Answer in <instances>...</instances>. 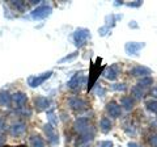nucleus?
I'll return each instance as SVG.
<instances>
[{"label":"nucleus","instance_id":"2","mask_svg":"<svg viewBox=\"0 0 157 147\" xmlns=\"http://www.w3.org/2000/svg\"><path fill=\"white\" fill-rule=\"evenodd\" d=\"M51 12H52L51 6H48V4H42V6L37 7L32 12V17L34 18V20H43V18L50 16Z\"/></svg>","mask_w":157,"mask_h":147},{"label":"nucleus","instance_id":"7","mask_svg":"<svg viewBox=\"0 0 157 147\" xmlns=\"http://www.w3.org/2000/svg\"><path fill=\"white\" fill-rule=\"evenodd\" d=\"M85 81H86V77L82 75V72H77L70 79L67 85H68V88H71V89H76V88H80Z\"/></svg>","mask_w":157,"mask_h":147},{"label":"nucleus","instance_id":"31","mask_svg":"<svg viewBox=\"0 0 157 147\" xmlns=\"http://www.w3.org/2000/svg\"><path fill=\"white\" fill-rule=\"evenodd\" d=\"M109 30H110V29H109V28H106V26L104 25L102 28H100V29H98V33H100L101 36H106V34H107V32H109Z\"/></svg>","mask_w":157,"mask_h":147},{"label":"nucleus","instance_id":"36","mask_svg":"<svg viewBox=\"0 0 157 147\" xmlns=\"http://www.w3.org/2000/svg\"><path fill=\"white\" fill-rule=\"evenodd\" d=\"M151 93H152V96L157 97V87H156V88H153V89H152V92H151Z\"/></svg>","mask_w":157,"mask_h":147},{"label":"nucleus","instance_id":"20","mask_svg":"<svg viewBox=\"0 0 157 147\" xmlns=\"http://www.w3.org/2000/svg\"><path fill=\"white\" fill-rule=\"evenodd\" d=\"M153 84V79L151 76H145V77H141V79L137 81V87L140 88H147V87H151Z\"/></svg>","mask_w":157,"mask_h":147},{"label":"nucleus","instance_id":"26","mask_svg":"<svg viewBox=\"0 0 157 147\" xmlns=\"http://www.w3.org/2000/svg\"><path fill=\"white\" fill-rule=\"evenodd\" d=\"M149 145L152 147H157V133H152L149 135Z\"/></svg>","mask_w":157,"mask_h":147},{"label":"nucleus","instance_id":"18","mask_svg":"<svg viewBox=\"0 0 157 147\" xmlns=\"http://www.w3.org/2000/svg\"><path fill=\"white\" fill-rule=\"evenodd\" d=\"M100 127H101L102 133L107 134L111 130V122H110V120L107 118V117H102L101 121H100Z\"/></svg>","mask_w":157,"mask_h":147},{"label":"nucleus","instance_id":"29","mask_svg":"<svg viewBox=\"0 0 157 147\" xmlns=\"http://www.w3.org/2000/svg\"><path fill=\"white\" fill-rule=\"evenodd\" d=\"M96 93L97 95H100L101 97H104V95L106 93V89L102 85H97V88H96Z\"/></svg>","mask_w":157,"mask_h":147},{"label":"nucleus","instance_id":"40","mask_svg":"<svg viewBox=\"0 0 157 147\" xmlns=\"http://www.w3.org/2000/svg\"><path fill=\"white\" fill-rule=\"evenodd\" d=\"M3 147H11V146H3ZM17 147H25V146H17Z\"/></svg>","mask_w":157,"mask_h":147},{"label":"nucleus","instance_id":"22","mask_svg":"<svg viewBox=\"0 0 157 147\" xmlns=\"http://www.w3.org/2000/svg\"><path fill=\"white\" fill-rule=\"evenodd\" d=\"M93 138H94V131H93V129H92V130L88 131V133L82 134L80 137V143H86V142H90Z\"/></svg>","mask_w":157,"mask_h":147},{"label":"nucleus","instance_id":"9","mask_svg":"<svg viewBox=\"0 0 157 147\" xmlns=\"http://www.w3.org/2000/svg\"><path fill=\"white\" fill-rule=\"evenodd\" d=\"M26 101H28V96L24 92H16V93L12 95V104L17 109H21V108L25 106Z\"/></svg>","mask_w":157,"mask_h":147},{"label":"nucleus","instance_id":"30","mask_svg":"<svg viewBox=\"0 0 157 147\" xmlns=\"http://www.w3.org/2000/svg\"><path fill=\"white\" fill-rule=\"evenodd\" d=\"M141 4H143V2H140V0H136L135 3H127V6L132 7V8H137V7H140Z\"/></svg>","mask_w":157,"mask_h":147},{"label":"nucleus","instance_id":"39","mask_svg":"<svg viewBox=\"0 0 157 147\" xmlns=\"http://www.w3.org/2000/svg\"><path fill=\"white\" fill-rule=\"evenodd\" d=\"M122 4H123V3H122V2H119V0H118V2L114 4V6H122Z\"/></svg>","mask_w":157,"mask_h":147},{"label":"nucleus","instance_id":"33","mask_svg":"<svg viewBox=\"0 0 157 147\" xmlns=\"http://www.w3.org/2000/svg\"><path fill=\"white\" fill-rule=\"evenodd\" d=\"M6 129V122H4L3 118H0V134L3 133V130Z\"/></svg>","mask_w":157,"mask_h":147},{"label":"nucleus","instance_id":"6","mask_svg":"<svg viewBox=\"0 0 157 147\" xmlns=\"http://www.w3.org/2000/svg\"><path fill=\"white\" fill-rule=\"evenodd\" d=\"M43 131H45V134L47 135V139L51 145H56L59 142V137L55 131V127H54V125H51L50 122L43 125Z\"/></svg>","mask_w":157,"mask_h":147},{"label":"nucleus","instance_id":"3","mask_svg":"<svg viewBox=\"0 0 157 147\" xmlns=\"http://www.w3.org/2000/svg\"><path fill=\"white\" fill-rule=\"evenodd\" d=\"M51 75H52V71H47V72H45V74H41V75L29 76V77H28V84L30 85L32 88L39 87L41 84H43V83H45Z\"/></svg>","mask_w":157,"mask_h":147},{"label":"nucleus","instance_id":"5","mask_svg":"<svg viewBox=\"0 0 157 147\" xmlns=\"http://www.w3.org/2000/svg\"><path fill=\"white\" fill-rule=\"evenodd\" d=\"M100 63H101V58L97 59V63L92 66L90 72H89V81H88V89H92L93 85L96 84V80L98 75H100Z\"/></svg>","mask_w":157,"mask_h":147},{"label":"nucleus","instance_id":"11","mask_svg":"<svg viewBox=\"0 0 157 147\" xmlns=\"http://www.w3.org/2000/svg\"><path fill=\"white\" fill-rule=\"evenodd\" d=\"M51 105V101L47 99L45 96H37L34 99V106H36L37 112H43V110H47Z\"/></svg>","mask_w":157,"mask_h":147},{"label":"nucleus","instance_id":"1","mask_svg":"<svg viewBox=\"0 0 157 147\" xmlns=\"http://www.w3.org/2000/svg\"><path fill=\"white\" fill-rule=\"evenodd\" d=\"M90 38V30L89 29H85V28H78L73 33V42L77 47L82 46L84 43Z\"/></svg>","mask_w":157,"mask_h":147},{"label":"nucleus","instance_id":"17","mask_svg":"<svg viewBox=\"0 0 157 147\" xmlns=\"http://www.w3.org/2000/svg\"><path fill=\"white\" fill-rule=\"evenodd\" d=\"M121 106L124 108L126 110H132V108H134V99L130 96H123L121 99Z\"/></svg>","mask_w":157,"mask_h":147},{"label":"nucleus","instance_id":"24","mask_svg":"<svg viewBox=\"0 0 157 147\" xmlns=\"http://www.w3.org/2000/svg\"><path fill=\"white\" fill-rule=\"evenodd\" d=\"M145 106L149 112H153V113H157V100H149L145 102Z\"/></svg>","mask_w":157,"mask_h":147},{"label":"nucleus","instance_id":"21","mask_svg":"<svg viewBox=\"0 0 157 147\" xmlns=\"http://www.w3.org/2000/svg\"><path fill=\"white\" fill-rule=\"evenodd\" d=\"M131 93L132 96H134V99L135 100H141L144 97V91H143V88H140V87H134L131 89Z\"/></svg>","mask_w":157,"mask_h":147},{"label":"nucleus","instance_id":"13","mask_svg":"<svg viewBox=\"0 0 157 147\" xmlns=\"http://www.w3.org/2000/svg\"><path fill=\"white\" fill-rule=\"evenodd\" d=\"M152 74V70L149 67H145V66H141V65H137L135 67H132L130 70V75L132 76H141V77H145Z\"/></svg>","mask_w":157,"mask_h":147},{"label":"nucleus","instance_id":"34","mask_svg":"<svg viewBox=\"0 0 157 147\" xmlns=\"http://www.w3.org/2000/svg\"><path fill=\"white\" fill-rule=\"evenodd\" d=\"M128 26H130V28H135V29H136V28H137V24H136V21H131V22L128 24Z\"/></svg>","mask_w":157,"mask_h":147},{"label":"nucleus","instance_id":"28","mask_svg":"<svg viewBox=\"0 0 157 147\" xmlns=\"http://www.w3.org/2000/svg\"><path fill=\"white\" fill-rule=\"evenodd\" d=\"M111 88L114 91H126L127 89L126 84H123V83H122V84H114V85H111Z\"/></svg>","mask_w":157,"mask_h":147},{"label":"nucleus","instance_id":"14","mask_svg":"<svg viewBox=\"0 0 157 147\" xmlns=\"http://www.w3.org/2000/svg\"><path fill=\"white\" fill-rule=\"evenodd\" d=\"M102 75H104L105 79L110 80V81L115 80L117 77H118V68H117V66H109V67H106L105 70H104V72H102Z\"/></svg>","mask_w":157,"mask_h":147},{"label":"nucleus","instance_id":"37","mask_svg":"<svg viewBox=\"0 0 157 147\" xmlns=\"http://www.w3.org/2000/svg\"><path fill=\"white\" fill-rule=\"evenodd\" d=\"M3 142H4V137H3L2 134H0V145H2V143H3Z\"/></svg>","mask_w":157,"mask_h":147},{"label":"nucleus","instance_id":"10","mask_svg":"<svg viewBox=\"0 0 157 147\" xmlns=\"http://www.w3.org/2000/svg\"><path fill=\"white\" fill-rule=\"evenodd\" d=\"M106 112L113 118H118V117H121V114H122V106L115 101H110V102H107V105H106Z\"/></svg>","mask_w":157,"mask_h":147},{"label":"nucleus","instance_id":"32","mask_svg":"<svg viewBox=\"0 0 157 147\" xmlns=\"http://www.w3.org/2000/svg\"><path fill=\"white\" fill-rule=\"evenodd\" d=\"M100 147H113V142L111 141H104V142H101Z\"/></svg>","mask_w":157,"mask_h":147},{"label":"nucleus","instance_id":"4","mask_svg":"<svg viewBox=\"0 0 157 147\" xmlns=\"http://www.w3.org/2000/svg\"><path fill=\"white\" fill-rule=\"evenodd\" d=\"M73 129H75V131H77L80 135H82V134L88 133L89 130H92V126H90L89 120H88L86 117H81V118H77L75 121Z\"/></svg>","mask_w":157,"mask_h":147},{"label":"nucleus","instance_id":"35","mask_svg":"<svg viewBox=\"0 0 157 147\" xmlns=\"http://www.w3.org/2000/svg\"><path fill=\"white\" fill-rule=\"evenodd\" d=\"M128 147H140V146L137 145V143H135V142H130V143H128Z\"/></svg>","mask_w":157,"mask_h":147},{"label":"nucleus","instance_id":"12","mask_svg":"<svg viewBox=\"0 0 157 147\" xmlns=\"http://www.w3.org/2000/svg\"><path fill=\"white\" fill-rule=\"evenodd\" d=\"M68 104H70V106L73 110H78V112L86 109V106H88V102L85 100L80 99V97H77V96L71 97V99L68 100Z\"/></svg>","mask_w":157,"mask_h":147},{"label":"nucleus","instance_id":"41","mask_svg":"<svg viewBox=\"0 0 157 147\" xmlns=\"http://www.w3.org/2000/svg\"><path fill=\"white\" fill-rule=\"evenodd\" d=\"M82 147H86V146H82Z\"/></svg>","mask_w":157,"mask_h":147},{"label":"nucleus","instance_id":"38","mask_svg":"<svg viewBox=\"0 0 157 147\" xmlns=\"http://www.w3.org/2000/svg\"><path fill=\"white\" fill-rule=\"evenodd\" d=\"M30 3H32V4H38V3H39V0H32Z\"/></svg>","mask_w":157,"mask_h":147},{"label":"nucleus","instance_id":"25","mask_svg":"<svg viewBox=\"0 0 157 147\" xmlns=\"http://www.w3.org/2000/svg\"><path fill=\"white\" fill-rule=\"evenodd\" d=\"M47 117H48V121H50L51 125H56V124H58V118H55V114H54V109L47 110Z\"/></svg>","mask_w":157,"mask_h":147},{"label":"nucleus","instance_id":"27","mask_svg":"<svg viewBox=\"0 0 157 147\" xmlns=\"http://www.w3.org/2000/svg\"><path fill=\"white\" fill-rule=\"evenodd\" d=\"M76 57H77V51L72 53L71 55H67V57H64V58H62V59L59 61V63H63V62H67V61H72L73 58H76Z\"/></svg>","mask_w":157,"mask_h":147},{"label":"nucleus","instance_id":"15","mask_svg":"<svg viewBox=\"0 0 157 147\" xmlns=\"http://www.w3.org/2000/svg\"><path fill=\"white\" fill-rule=\"evenodd\" d=\"M12 104V95L6 89H0V106H9Z\"/></svg>","mask_w":157,"mask_h":147},{"label":"nucleus","instance_id":"8","mask_svg":"<svg viewBox=\"0 0 157 147\" xmlns=\"http://www.w3.org/2000/svg\"><path fill=\"white\" fill-rule=\"evenodd\" d=\"M145 47L144 42H127L124 46V50L128 55H137L141 49Z\"/></svg>","mask_w":157,"mask_h":147},{"label":"nucleus","instance_id":"16","mask_svg":"<svg viewBox=\"0 0 157 147\" xmlns=\"http://www.w3.org/2000/svg\"><path fill=\"white\" fill-rule=\"evenodd\" d=\"M25 130H26V125L24 124V122H16V124H13L11 126V134L13 137L24 134V133H25Z\"/></svg>","mask_w":157,"mask_h":147},{"label":"nucleus","instance_id":"23","mask_svg":"<svg viewBox=\"0 0 157 147\" xmlns=\"http://www.w3.org/2000/svg\"><path fill=\"white\" fill-rule=\"evenodd\" d=\"M11 6H12L14 9L20 11V12H22L24 9H25V3L21 2V0H12V2H11Z\"/></svg>","mask_w":157,"mask_h":147},{"label":"nucleus","instance_id":"19","mask_svg":"<svg viewBox=\"0 0 157 147\" xmlns=\"http://www.w3.org/2000/svg\"><path fill=\"white\" fill-rule=\"evenodd\" d=\"M30 146L32 147H45V141L41 135H32L30 137Z\"/></svg>","mask_w":157,"mask_h":147}]
</instances>
